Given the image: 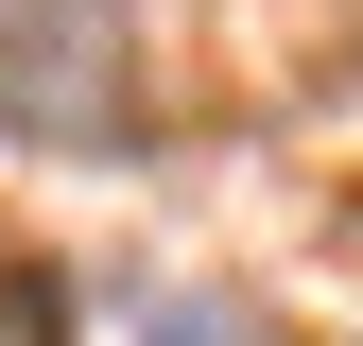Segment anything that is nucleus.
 Instances as JSON below:
<instances>
[{
  "instance_id": "f03ea898",
  "label": "nucleus",
  "mask_w": 363,
  "mask_h": 346,
  "mask_svg": "<svg viewBox=\"0 0 363 346\" xmlns=\"http://www.w3.org/2000/svg\"><path fill=\"white\" fill-rule=\"evenodd\" d=\"M0 346H69V260L35 225H0Z\"/></svg>"
},
{
  "instance_id": "f257e3e1",
  "label": "nucleus",
  "mask_w": 363,
  "mask_h": 346,
  "mask_svg": "<svg viewBox=\"0 0 363 346\" xmlns=\"http://www.w3.org/2000/svg\"><path fill=\"white\" fill-rule=\"evenodd\" d=\"M0 139H69V156H121V139H139L121 0H0Z\"/></svg>"
}]
</instances>
